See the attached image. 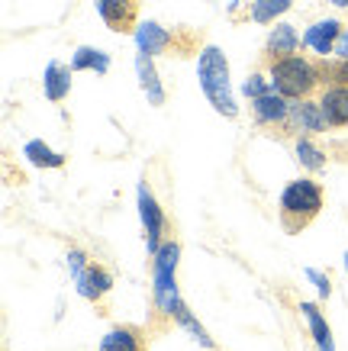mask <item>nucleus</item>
<instances>
[{"mask_svg": "<svg viewBox=\"0 0 348 351\" xmlns=\"http://www.w3.org/2000/svg\"><path fill=\"white\" fill-rule=\"evenodd\" d=\"M97 16L113 32H136L139 29V0H94Z\"/></svg>", "mask_w": 348, "mask_h": 351, "instance_id": "nucleus-7", "label": "nucleus"}, {"mask_svg": "<svg viewBox=\"0 0 348 351\" xmlns=\"http://www.w3.org/2000/svg\"><path fill=\"white\" fill-rule=\"evenodd\" d=\"M342 29H345V23L336 20V16L316 20L303 32V49L316 52L319 58H329V55L336 52V43H338V36H342Z\"/></svg>", "mask_w": 348, "mask_h": 351, "instance_id": "nucleus-9", "label": "nucleus"}, {"mask_svg": "<svg viewBox=\"0 0 348 351\" xmlns=\"http://www.w3.org/2000/svg\"><path fill=\"white\" fill-rule=\"evenodd\" d=\"M329 123H326V113L319 107V97H306V100H294L290 104V117L284 123V132L281 136H319L326 132Z\"/></svg>", "mask_w": 348, "mask_h": 351, "instance_id": "nucleus-6", "label": "nucleus"}, {"mask_svg": "<svg viewBox=\"0 0 348 351\" xmlns=\"http://www.w3.org/2000/svg\"><path fill=\"white\" fill-rule=\"evenodd\" d=\"M268 90H271V81H268V75H262V71H252V75L242 81V94L248 97V104L258 100V97H264Z\"/></svg>", "mask_w": 348, "mask_h": 351, "instance_id": "nucleus-23", "label": "nucleus"}, {"mask_svg": "<svg viewBox=\"0 0 348 351\" xmlns=\"http://www.w3.org/2000/svg\"><path fill=\"white\" fill-rule=\"evenodd\" d=\"M71 284H74V290H78V293H81L84 300H91V303H100V300H104L106 293L113 290V274H110L106 267H100V265H94V261H91V265H87L81 274L74 277Z\"/></svg>", "mask_w": 348, "mask_h": 351, "instance_id": "nucleus-10", "label": "nucleus"}, {"mask_svg": "<svg viewBox=\"0 0 348 351\" xmlns=\"http://www.w3.org/2000/svg\"><path fill=\"white\" fill-rule=\"evenodd\" d=\"M97 351H148V339L139 326L123 322V326H113V329L106 332Z\"/></svg>", "mask_w": 348, "mask_h": 351, "instance_id": "nucleus-15", "label": "nucleus"}, {"mask_svg": "<svg viewBox=\"0 0 348 351\" xmlns=\"http://www.w3.org/2000/svg\"><path fill=\"white\" fill-rule=\"evenodd\" d=\"M178 239H168L152 258V309H155V319L161 326H171L174 316H178V306L184 303L178 293Z\"/></svg>", "mask_w": 348, "mask_h": 351, "instance_id": "nucleus-2", "label": "nucleus"}, {"mask_svg": "<svg viewBox=\"0 0 348 351\" xmlns=\"http://www.w3.org/2000/svg\"><path fill=\"white\" fill-rule=\"evenodd\" d=\"M197 77H200V90L210 100V107L226 119L239 117V104L232 94V81H229V58L220 45H203L197 55Z\"/></svg>", "mask_w": 348, "mask_h": 351, "instance_id": "nucleus-3", "label": "nucleus"}, {"mask_svg": "<svg viewBox=\"0 0 348 351\" xmlns=\"http://www.w3.org/2000/svg\"><path fill=\"white\" fill-rule=\"evenodd\" d=\"M290 7H294V0H252L248 16H252V23H258V26H275Z\"/></svg>", "mask_w": 348, "mask_h": 351, "instance_id": "nucleus-21", "label": "nucleus"}, {"mask_svg": "<svg viewBox=\"0 0 348 351\" xmlns=\"http://www.w3.org/2000/svg\"><path fill=\"white\" fill-rule=\"evenodd\" d=\"M174 326H178V329H184L190 335V339L197 341V345H200V348H207V351H216V341L210 339V332L203 329L200 322H197V316H194V313H190L187 309V303H181L178 306V316H174Z\"/></svg>", "mask_w": 348, "mask_h": 351, "instance_id": "nucleus-22", "label": "nucleus"}, {"mask_svg": "<svg viewBox=\"0 0 348 351\" xmlns=\"http://www.w3.org/2000/svg\"><path fill=\"white\" fill-rule=\"evenodd\" d=\"M323 206H326V191H323L319 181H313V178H297V181L284 184L281 200H277V213H281L284 232H290V235L303 232L306 226L323 213Z\"/></svg>", "mask_w": 348, "mask_h": 351, "instance_id": "nucleus-4", "label": "nucleus"}, {"mask_svg": "<svg viewBox=\"0 0 348 351\" xmlns=\"http://www.w3.org/2000/svg\"><path fill=\"white\" fill-rule=\"evenodd\" d=\"M303 49V36L297 32L290 23H275V29L268 32L264 43V58H284V55H300Z\"/></svg>", "mask_w": 348, "mask_h": 351, "instance_id": "nucleus-14", "label": "nucleus"}, {"mask_svg": "<svg viewBox=\"0 0 348 351\" xmlns=\"http://www.w3.org/2000/svg\"><path fill=\"white\" fill-rule=\"evenodd\" d=\"M332 7H338V10H348V0H329Z\"/></svg>", "mask_w": 348, "mask_h": 351, "instance_id": "nucleus-27", "label": "nucleus"}, {"mask_svg": "<svg viewBox=\"0 0 348 351\" xmlns=\"http://www.w3.org/2000/svg\"><path fill=\"white\" fill-rule=\"evenodd\" d=\"M290 104H294V100H287L284 94L268 90L264 97L252 100V119L262 129H277V132H284V123H287V117H290Z\"/></svg>", "mask_w": 348, "mask_h": 351, "instance_id": "nucleus-8", "label": "nucleus"}, {"mask_svg": "<svg viewBox=\"0 0 348 351\" xmlns=\"http://www.w3.org/2000/svg\"><path fill=\"white\" fill-rule=\"evenodd\" d=\"M294 155H297V161H300V168L310 171V174H319V171H326V165H329V155L319 149L313 136H297Z\"/></svg>", "mask_w": 348, "mask_h": 351, "instance_id": "nucleus-18", "label": "nucleus"}, {"mask_svg": "<svg viewBox=\"0 0 348 351\" xmlns=\"http://www.w3.org/2000/svg\"><path fill=\"white\" fill-rule=\"evenodd\" d=\"M136 36V45H139V52H146V55H165L174 49V32H168L161 23L155 20H146V23H139V29L132 32Z\"/></svg>", "mask_w": 348, "mask_h": 351, "instance_id": "nucleus-12", "label": "nucleus"}, {"mask_svg": "<svg viewBox=\"0 0 348 351\" xmlns=\"http://www.w3.org/2000/svg\"><path fill=\"white\" fill-rule=\"evenodd\" d=\"M87 265H91V261H87V252H81V248H68V255H65V267H68V277H71V280L81 274Z\"/></svg>", "mask_w": 348, "mask_h": 351, "instance_id": "nucleus-25", "label": "nucleus"}, {"mask_svg": "<svg viewBox=\"0 0 348 351\" xmlns=\"http://www.w3.org/2000/svg\"><path fill=\"white\" fill-rule=\"evenodd\" d=\"M336 58H348V26L342 29V36H338V43H336Z\"/></svg>", "mask_w": 348, "mask_h": 351, "instance_id": "nucleus-26", "label": "nucleus"}, {"mask_svg": "<svg viewBox=\"0 0 348 351\" xmlns=\"http://www.w3.org/2000/svg\"><path fill=\"white\" fill-rule=\"evenodd\" d=\"M23 158L30 161L32 168H43V171H55V168H65V155L62 152H55L49 142L43 138H32L23 145Z\"/></svg>", "mask_w": 348, "mask_h": 351, "instance_id": "nucleus-19", "label": "nucleus"}, {"mask_svg": "<svg viewBox=\"0 0 348 351\" xmlns=\"http://www.w3.org/2000/svg\"><path fill=\"white\" fill-rule=\"evenodd\" d=\"M319 107L329 129H348V84H326L319 90Z\"/></svg>", "mask_w": 348, "mask_h": 351, "instance_id": "nucleus-11", "label": "nucleus"}, {"mask_svg": "<svg viewBox=\"0 0 348 351\" xmlns=\"http://www.w3.org/2000/svg\"><path fill=\"white\" fill-rule=\"evenodd\" d=\"M303 274H306V280L316 287L319 300H329V297H332V280H329V274H323V271H316V267H306Z\"/></svg>", "mask_w": 348, "mask_h": 351, "instance_id": "nucleus-24", "label": "nucleus"}, {"mask_svg": "<svg viewBox=\"0 0 348 351\" xmlns=\"http://www.w3.org/2000/svg\"><path fill=\"white\" fill-rule=\"evenodd\" d=\"M139 219H142V232H146V252L148 258H155L161 245L168 242V216L161 210V203L155 200V193L146 181L139 184Z\"/></svg>", "mask_w": 348, "mask_h": 351, "instance_id": "nucleus-5", "label": "nucleus"}, {"mask_svg": "<svg viewBox=\"0 0 348 351\" xmlns=\"http://www.w3.org/2000/svg\"><path fill=\"white\" fill-rule=\"evenodd\" d=\"M264 62H268L264 75L271 81V90L284 94L287 100H306L326 87L323 64L310 62L306 55H284V58H264Z\"/></svg>", "mask_w": 348, "mask_h": 351, "instance_id": "nucleus-1", "label": "nucleus"}, {"mask_svg": "<svg viewBox=\"0 0 348 351\" xmlns=\"http://www.w3.org/2000/svg\"><path fill=\"white\" fill-rule=\"evenodd\" d=\"M71 75H74V68L71 64H65V62H58V58H52V62L45 64V71H43V94H45V100L62 104L65 97L71 94Z\"/></svg>", "mask_w": 348, "mask_h": 351, "instance_id": "nucleus-16", "label": "nucleus"}, {"mask_svg": "<svg viewBox=\"0 0 348 351\" xmlns=\"http://www.w3.org/2000/svg\"><path fill=\"white\" fill-rule=\"evenodd\" d=\"M345 271H348V252H345Z\"/></svg>", "mask_w": 348, "mask_h": 351, "instance_id": "nucleus-28", "label": "nucleus"}, {"mask_svg": "<svg viewBox=\"0 0 348 351\" xmlns=\"http://www.w3.org/2000/svg\"><path fill=\"white\" fill-rule=\"evenodd\" d=\"M71 68L74 71L106 75V71H110V55H106L104 49H94V45H81V49H74V55H71Z\"/></svg>", "mask_w": 348, "mask_h": 351, "instance_id": "nucleus-20", "label": "nucleus"}, {"mask_svg": "<svg viewBox=\"0 0 348 351\" xmlns=\"http://www.w3.org/2000/svg\"><path fill=\"white\" fill-rule=\"evenodd\" d=\"M300 313H303L306 326H310V335H313V341H316V351H336L332 329H329V322H326V316H323L319 303H310V300H303V303H300Z\"/></svg>", "mask_w": 348, "mask_h": 351, "instance_id": "nucleus-17", "label": "nucleus"}, {"mask_svg": "<svg viewBox=\"0 0 348 351\" xmlns=\"http://www.w3.org/2000/svg\"><path fill=\"white\" fill-rule=\"evenodd\" d=\"M136 77H139V87H142V94L152 107H165V87H161V77H159V68H155V58L146 52L136 55Z\"/></svg>", "mask_w": 348, "mask_h": 351, "instance_id": "nucleus-13", "label": "nucleus"}]
</instances>
